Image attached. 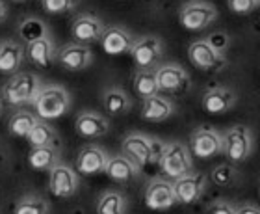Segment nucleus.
Listing matches in <instances>:
<instances>
[{
  "instance_id": "obj_1",
  "label": "nucleus",
  "mask_w": 260,
  "mask_h": 214,
  "mask_svg": "<svg viewBox=\"0 0 260 214\" xmlns=\"http://www.w3.org/2000/svg\"><path fill=\"white\" fill-rule=\"evenodd\" d=\"M164 142L158 138L147 136L143 132H130L121 142V155L130 159L140 170L149 164H158L162 155Z\"/></svg>"
},
{
  "instance_id": "obj_2",
  "label": "nucleus",
  "mask_w": 260,
  "mask_h": 214,
  "mask_svg": "<svg viewBox=\"0 0 260 214\" xmlns=\"http://www.w3.org/2000/svg\"><path fill=\"white\" fill-rule=\"evenodd\" d=\"M41 88V78L36 73H15L2 86V99L11 106L34 105Z\"/></svg>"
},
{
  "instance_id": "obj_3",
  "label": "nucleus",
  "mask_w": 260,
  "mask_h": 214,
  "mask_svg": "<svg viewBox=\"0 0 260 214\" xmlns=\"http://www.w3.org/2000/svg\"><path fill=\"white\" fill-rule=\"evenodd\" d=\"M255 134L247 125H233L223 132V155L233 164H242L255 153Z\"/></svg>"
},
{
  "instance_id": "obj_4",
  "label": "nucleus",
  "mask_w": 260,
  "mask_h": 214,
  "mask_svg": "<svg viewBox=\"0 0 260 214\" xmlns=\"http://www.w3.org/2000/svg\"><path fill=\"white\" fill-rule=\"evenodd\" d=\"M71 103H73L71 95L63 86L47 84L39 91L38 99L34 103V108H36V115L39 119L50 121L67 114L71 110Z\"/></svg>"
},
{
  "instance_id": "obj_5",
  "label": "nucleus",
  "mask_w": 260,
  "mask_h": 214,
  "mask_svg": "<svg viewBox=\"0 0 260 214\" xmlns=\"http://www.w3.org/2000/svg\"><path fill=\"white\" fill-rule=\"evenodd\" d=\"M158 166L166 179L175 181L179 177L193 171V155L190 147L182 142H168L164 143L162 155L158 160Z\"/></svg>"
},
{
  "instance_id": "obj_6",
  "label": "nucleus",
  "mask_w": 260,
  "mask_h": 214,
  "mask_svg": "<svg viewBox=\"0 0 260 214\" xmlns=\"http://www.w3.org/2000/svg\"><path fill=\"white\" fill-rule=\"evenodd\" d=\"M188 60L195 69L205 73H221L229 67L227 54L216 49L206 38L191 41L188 47Z\"/></svg>"
},
{
  "instance_id": "obj_7",
  "label": "nucleus",
  "mask_w": 260,
  "mask_h": 214,
  "mask_svg": "<svg viewBox=\"0 0 260 214\" xmlns=\"http://www.w3.org/2000/svg\"><path fill=\"white\" fill-rule=\"evenodd\" d=\"M219 15V11L214 4L206 2V0H188L182 4L179 11V21L180 24L190 30V32H201L214 24Z\"/></svg>"
},
{
  "instance_id": "obj_8",
  "label": "nucleus",
  "mask_w": 260,
  "mask_h": 214,
  "mask_svg": "<svg viewBox=\"0 0 260 214\" xmlns=\"http://www.w3.org/2000/svg\"><path fill=\"white\" fill-rule=\"evenodd\" d=\"M128 54L132 56L138 69H154L160 66V60L164 56V41L158 36L134 38V43H132Z\"/></svg>"
},
{
  "instance_id": "obj_9",
  "label": "nucleus",
  "mask_w": 260,
  "mask_h": 214,
  "mask_svg": "<svg viewBox=\"0 0 260 214\" xmlns=\"http://www.w3.org/2000/svg\"><path fill=\"white\" fill-rule=\"evenodd\" d=\"M190 151L197 159H212L223 155V134L214 127H197L190 134Z\"/></svg>"
},
{
  "instance_id": "obj_10",
  "label": "nucleus",
  "mask_w": 260,
  "mask_h": 214,
  "mask_svg": "<svg viewBox=\"0 0 260 214\" xmlns=\"http://www.w3.org/2000/svg\"><path fill=\"white\" fill-rule=\"evenodd\" d=\"M156 71V80H158V88H160V94H173L180 95L186 94L191 86V78L188 75L184 67L180 64H160V66L154 69Z\"/></svg>"
},
{
  "instance_id": "obj_11",
  "label": "nucleus",
  "mask_w": 260,
  "mask_h": 214,
  "mask_svg": "<svg viewBox=\"0 0 260 214\" xmlns=\"http://www.w3.org/2000/svg\"><path fill=\"white\" fill-rule=\"evenodd\" d=\"M78 187H80V177L71 166L60 162L49 171V190L54 198H73L78 192Z\"/></svg>"
},
{
  "instance_id": "obj_12",
  "label": "nucleus",
  "mask_w": 260,
  "mask_h": 214,
  "mask_svg": "<svg viewBox=\"0 0 260 214\" xmlns=\"http://www.w3.org/2000/svg\"><path fill=\"white\" fill-rule=\"evenodd\" d=\"M104 30H106L104 21L93 13H80L71 22V36L75 38L76 43L82 45L99 43Z\"/></svg>"
},
{
  "instance_id": "obj_13",
  "label": "nucleus",
  "mask_w": 260,
  "mask_h": 214,
  "mask_svg": "<svg viewBox=\"0 0 260 214\" xmlns=\"http://www.w3.org/2000/svg\"><path fill=\"white\" fill-rule=\"evenodd\" d=\"M145 205L151 210H168L177 205L173 181L166 177H152L145 188Z\"/></svg>"
},
{
  "instance_id": "obj_14",
  "label": "nucleus",
  "mask_w": 260,
  "mask_h": 214,
  "mask_svg": "<svg viewBox=\"0 0 260 214\" xmlns=\"http://www.w3.org/2000/svg\"><path fill=\"white\" fill-rule=\"evenodd\" d=\"M108 159L110 155L106 149H103L101 145H95V143H89V145H84L76 155L75 170L76 173L86 177L99 175V173H104Z\"/></svg>"
},
{
  "instance_id": "obj_15",
  "label": "nucleus",
  "mask_w": 260,
  "mask_h": 214,
  "mask_svg": "<svg viewBox=\"0 0 260 214\" xmlns=\"http://www.w3.org/2000/svg\"><path fill=\"white\" fill-rule=\"evenodd\" d=\"M56 62L60 64L61 69L71 73L84 71L93 64V50L89 45L82 43H67L61 49H58Z\"/></svg>"
},
{
  "instance_id": "obj_16",
  "label": "nucleus",
  "mask_w": 260,
  "mask_h": 214,
  "mask_svg": "<svg viewBox=\"0 0 260 214\" xmlns=\"http://www.w3.org/2000/svg\"><path fill=\"white\" fill-rule=\"evenodd\" d=\"M206 175L201 171H190L186 175L179 177L173 181V190L177 203L182 205H191L195 201H199L201 196L206 190Z\"/></svg>"
},
{
  "instance_id": "obj_17",
  "label": "nucleus",
  "mask_w": 260,
  "mask_h": 214,
  "mask_svg": "<svg viewBox=\"0 0 260 214\" xmlns=\"http://www.w3.org/2000/svg\"><path fill=\"white\" fill-rule=\"evenodd\" d=\"M236 103H238V95L227 86H212L203 94V99H201L203 110L212 115L227 114L236 106Z\"/></svg>"
},
{
  "instance_id": "obj_18",
  "label": "nucleus",
  "mask_w": 260,
  "mask_h": 214,
  "mask_svg": "<svg viewBox=\"0 0 260 214\" xmlns=\"http://www.w3.org/2000/svg\"><path fill=\"white\" fill-rule=\"evenodd\" d=\"M75 131L78 136L87 138V140H95V138H103L110 131V121L99 112L93 110H84L78 114L75 121Z\"/></svg>"
},
{
  "instance_id": "obj_19",
  "label": "nucleus",
  "mask_w": 260,
  "mask_h": 214,
  "mask_svg": "<svg viewBox=\"0 0 260 214\" xmlns=\"http://www.w3.org/2000/svg\"><path fill=\"white\" fill-rule=\"evenodd\" d=\"M99 43H101L104 52L110 56L128 54L132 43H134V36L123 26H106Z\"/></svg>"
},
{
  "instance_id": "obj_20",
  "label": "nucleus",
  "mask_w": 260,
  "mask_h": 214,
  "mask_svg": "<svg viewBox=\"0 0 260 214\" xmlns=\"http://www.w3.org/2000/svg\"><path fill=\"white\" fill-rule=\"evenodd\" d=\"M104 173L114 182L128 185V182H132L134 179H138L141 175V170L132 160L126 159L125 155H110Z\"/></svg>"
},
{
  "instance_id": "obj_21",
  "label": "nucleus",
  "mask_w": 260,
  "mask_h": 214,
  "mask_svg": "<svg viewBox=\"0 0 260 214\" xmlns=\"http://www.w3.org/2000/svg\"><path fill=\"white\" fill-rule=\"evenodd\" d=\"M24 52H26V58L30 60V64H34L36 67H41V69H49L52 64L56 62V54H58V49H56L52 38H41L38 41H32L24 47Z\"/></svg>"
},
{
  "instance_id": "obj_22",
  "label": "nucleus",
  "mask_w": 260,
  "mask_h": 214,
  "mask_svg": "<svg viewBox=\"0 0 260 214\" xmlns=\"http://www.w3.org/2000/svg\"><path fill=\"white\" fill-rule=\"evenodd\" d=\"M173 114H175L173 101L162 94L152 95V97L143 101L141 112H140L141 119L151 121V123H162V121L169 119Z\"/></svg>"
},
{
  "instance_id": "obj_23",
  "label": "nucleus",
  "mask_w": 260,
  "mask_h": 214,
  "mask_svg": "<svg viewBox=\"0 0 260 214\" xmlns=\"http://www.w3.org/2000/svg\"><path fill=\"white\" fill-rule=\"evenodd\" d=\"M24 58H26V52L21 43L11 41V39L0 43V73L15 75L21 69Z\"/></svg>"
},
{
  "instance_id": "obj_24",
  "label": "nucleus",
  "mask_w": 260,
  "mask_h": 214,
  "mask_svg": "<svg viewBox=\"0 0 260 214\" xmlns=\"http://www.w3.org/2000/svg\"><path fill=\"white\" fill-rule=\"evenodd\" d=\"M101 101L110 115H125L132 108V97L119 86H110L104 89Z\"/></svg>"
},
{
  "instance_id": "obj_25",
  "label": "nucleus",
  "mask_w": 260,
  "mask_h": 214,
  "mask_svg": "<svg viewBox=\"0 0 260 214\" xmlns=\"http://www.w3.org/2000/svg\"><path fill=\"white\" fill-rule=\"evenodd\" d=\"M28 143L32 145V147H56L60 149V136H58V132L54 131V127L49 125L47 121L39 119L38 125L34 127L32 132L26 136Z\"/></svg>"
},
{
  "instance_id": "obj_26",
  "label": "nucleus",
  "mask_w": 260,
  "mask_h": 214,
  "mask_svg": "<svg viewBox=\"0 0 260 214\" xmlns=\"http://www.w3.org/2000/svg\"><path fill=\"white\" fill-rule=\"evenodd\" d=\"M156 69V67H154ZM154 69H138L134 75V94L140 97L141 101L149 99L152 95L160 94V88H158V80H156V71Z\"/></svg>"
},
{
  "instance_id": "obj_27",
  "label": "nucleus",
  "mask_w": 260,
  "mask_h": 214,
  "mask_svg": "<svg viewBox=\"0 0 260 214\" xmlns=\"http://www.w3.org/2000/svg\"><path fill=\"white\" fill-rule=\"evenodd\" d=\"M28 164L38 171H50L56 164H60V149L32 147L28 153Z\"/></svg>"
},
{
  "instance_id": "obj_28",
  "label": "nucleus",
  "mask_w": 260,
  "mask_h": 214,
  "mask_svg": "<svg viewBox=\"0 0 260 214\" xmlns=\"http://www.w3.org/2000/svg\"><path fill=\"white\" fill-rule=\"evenodd\" d=\"M38 121L39 117L32 114L30 110H17L8 121V131L17 138H26L32 132L34 127L38 125Z\"/></svg>"
},
{
  "instance_id": "obj_29",
  "label": "nucleus",
  "mask_w": 260,
  "mask_h": 214,
  "mask_svg": "<svg viewBox=\"0 0 260 214\" xmlns=\"http://www.w3.org/2000/svg\"><path fill=\"white\" fill-rule=\"evenodd\" d=\"M128 199L117 190H108L101 194L97 201V214H126Z\"/></svg>"
},
{
  "instance_id": "obj_30",
  "label": "nucleus",
  "mask_w": 260,
  "mask_h": 214,
  "mask_svg": "<svg viewBox=\"0 0 260 214\" xmlns=\"http://www.w3.org/2000/svg\"><path fill=\"white\" fill-rule=\"evenodd\" d=\"M19 36H21L22 41H26V45H28V43H32V41H38V39H41V38H49L50 32L45 21H41L38 17H26V19H22L21 24H19Z\"/></svg>"
},
{
  "instance_id": "obj_31",
  "label": "nucleus",
  "mask_w": 260,
  "mask_h": 214,
  "mask_svg": "<svg viewBox=\"0 0 260 214\" xmlns=\"http://www.w3.org/2000/svg\"><path fill=\"white\" fill-rule=\"evenodd\" d=\"M210 179L217 187H234L240 181V171L233 162H223L212 170Z\"/></svg>"
},
{
  "instance_id": "obj_32",
  "label": "nucleus",
  "mask_w": 260,
  "mask_h": 214,
  "mask_svg": "<svg viewBox=\"0 0 260 214\" xmlns=\"http://www.w3.org/2000/svg\"><path fill=\"white\" fill-rule=\"evenodd\" d=\"M50 205L39 196H26L15 205V214H49Z\"/></svg>"
},
{
  "instance_id": "obj_33",
  "label": "nucleus",
  "mask_w": 260,
  "mask_h": 214,
  "mask_svg": "<svg viewBox=\"0 0 260 214\" xmlns=\"http://www.w3.org/2000/svg\"><path fill=\"white\" fill-rule=\"evenodd\" d=\"M78 0H41L43 10L50 15H65L75 10Z\"/></svg>"
},
{
  "instance_id": "obj_34",
  "label": "nucleus",
  "mask_w": 260,
  "mask_h": 214,
  "mask_svg": "<svg viewBox=\"0 0 260 214\" xmlns=\"http://www.w3.org/2000/svg\"><path fill=\"white\" fill-rule=\"evenodd\" d=\"M227 6L236 15H251L253 11L258 10L256 0H227Z\"/></svg>"
},
{
  "instance_id": "obj_35",
  "label": "nucleus",
  "mask_w": 260,
  "mask_h": 214,
  "mask_svg": "<svg viewBox=\"0 0 260 214\" xmlns=\"http://www.w3.org/2000/svg\"><path fill=\"white\" fill-rule=\"evenodd\" d=\"M208 214H236V205H233L227 199H216L208 207Z\"/></svg>"
},
{
  "instance_id": "obj_36",
  "label": "nucleus",
  "mask_w": 260,
  "mask_h": 214,
  "mask_svg": "<svg viewBox=\"0 0 260 214\" xmlns=\"http://www.w3.org/2000/svg\"><path fill=\"white\" fill-rule=\"evenodd\" d=\"M208 41H210L212 45H214V47H216V49H219V50H223V52H225V49H227V45H229V38L227 36H225V34H212V36H208Z\"/></svg>"
},
{
  "instance_id": "obj_37",
  "label": "nucleus",
  "mask_w": 260,
  "mask_h": 214,
  "mask_svg": "<svg viewBox=\"0 0 260 214\" xmlns=\"http://www.w3.org/2000/svg\"><path fill=\"white\" fill-rule=\"evenodd\" d=\"M236 214H260V207L253 203L240 205V207H236Z\"/></svg>"
},
{
  "instance_id": "obj_38",
  "label": "nucleus",
  "mask_w": 260,
  "mask_h": 214,
  "mask_svg": "<svg viewBox=\"0 0 260 214\" xmlns=\"http://www.w3.org/2000/svg\"><path fill=\"white\" fill-rule=\"evenodd\" d=\"M6 17H8V8H6V4L0 0V24L6 21Z\"/></svg>"
},
{
  "instance_id": "obj_39",
  "label": "nucleus",
  "mask_w": 260,
  "mask_h": 214,
  "mask_svg": "<svg viewBox=\"0 0 260 214\" xmlns=\"http://www.w3.org/2000/svg\"><path fill=\"white\" fill-rule=\"evenodd\" d=\"M13 2H24V0H13Z\"/></svg>"
},
{
  "instance_id": "obj_40",
  "label": "nucleus",
  "mask_w": 260,
  "mask_h": 214,
  "mask_svg": "<svg viewBox=\"0 0 260 214\" xmlns=\"http://www.w3.org/2000/svg\"><path fill=\"white\" fill-rule=\"evenodd\" d=\"M0 114H2V103H0Z\"/></svg>"
},
{
  "instance_id": "obj_41",
  "label": "nucleus",
  "mask_w": 260,
  "mask_h": 214,
  "mask_svg": "<svg viewBox=\"0 0 260 214\" xmlns=\"http://www.w3.org/2000/svg\"><path fill=\"white\" fill-rule=\"evenodd\" d=\"M256 2H258V8H260V0H256Z\"/></svg>"
}]
</instances>
